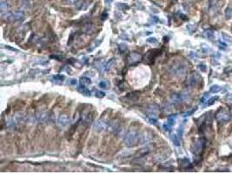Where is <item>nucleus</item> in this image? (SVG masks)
Instances as JSON below:
<instances>
[{
	"label": "nucleus",
	"mask_w": 232,
	"mask_h": 174,
	"mask_svg": "<svg viewBox=\"0 0 232 174\" xmlns=\"http://www.w3.org/2000/svg\"><path fill=\"white\" fill-rule=\"evenodd\" d=\"M188 70L187 65L183 61H175L169 66V72L177 78H183L185 76Z\"/></svg>",
	"instance_id": "obj_1"
},
{
	"label": "nucleus",
	"mask_w": 232,
	"mask_h": 174,
	"mask_svg": "<svg viewBox=\"0 0 232 174\" xmlns=\"http://www.w3.org/2000/svg\"><path fill=\"white\" fill-rule=\"evenodd\" d=\"M139 142V134L136 130H130L124 138V144L127 147H134Z\"/></svg>",
	"instance_id": "obj_2"
},
{
	"label": "nucleus",
	"mask_w": 232,
	"mask_h": 174,
	"mask_svg": "<svg viewBox=\"0 0 232 174\" xmlns=\"http://www.w3.org/2000/svg\"><path fill=\"white\" fill-rule=\"evenodd\" d=\"M204 146H205V140L204 138H199L192 144L191 152H193L194 155L198 156L202 152V151L204 149Z\"/></svg>",
	"instance_id": "obj_3"
},
{
	"label": "nucleus",
	"mask_w": 232,
	"mask_h": 174,
	"mask_svg": "<svg viewBox=\"0 0 232 174\" xmlns=\"http://www.w3.org/2000/svg\"><path fill=\"white\" fill-rule=\"evenodd\" d=\"M229 119V113L224 108H220L216 113V119L219 122H228Z\"/></svg>",
	"instance_id": "obj_4"
},
{
	"label": "nucleus",
	"mask_w": 232,
	"mask_h": 174,
	"mask_svg": "<svg viewBox=\"0 0 232 174\" xmlns=\"http://www.w3.org/2000/svg\"><path fill=\"white\" fill-rule=\"evenodd\" d=\"M50 119V115L48 112L43 111V112H39L37 115L34 116V118L32 119L31 120L32 122H38L40 124H44V123H47Z\"/></svg>",
	"instance_id": "obj_5"
},
{
	"label": "nucleus",
	"mask_w": 232,
	"mask_h": 174,
	"mask_svg": "<svg viewBox=\"0 0 232 174\" xmlns=\"http://www.w3.org/2000/svg\"><path fill=\"white\" fill-rule=\"evenodd\" d=\"M201 81H202L201 76H200L197 72H193V73L189 77L187 84H188L189 86L194 87V86L198 85V84L201 83Z\"/></svg>",
	"instance_id": "obj_6"
},
{
	"label": "nucleus",
	"mask_w": 232,
	"mask_h": 174,
	"mask_svg": "<svg viewBox=\"0 0 232 174\" xmlns=\"http://www.w3.org/2000/svg\"><path fill=\"white\" fill-rule=\"evenodd\" d=\"M176 119H177V115L176 114L169 116V117L168 118V119H167V121L163 124V129L165 131H170L172 126L175 125Z\"/></svg>",
	"instance_id": "obj_7"
},
{
	"label": "nucleus",
	"mask_w": 232,
	"mask_h": 174,
	"mask_svg": "<svg viewBox=\"0 0 232 174\" xmlns=\"http://www.w3.org/2000/svg\"><path fill=\"white\" fill-rule=\"evenodd\" d=\"M107 126H108V122L106 121V119H98V120L95 123V125H94V129H95V131H97V132H102V131H104V129H106Z\"/></svg>",
	"instance_id": "obj_8"
},
{
	"label": "nucleus",
	"mask_w": 232,
	"mask_h": 174,
	"mask_svg": "<svg viewBox=\"0 0 232 174\" xmlns=\"http://www.w3.org/2000/svg\"><path fill=\"white\" fill-rule=\"evenodd\" d=\"M152 150H153V146H146L143 147L142 149H140V150L136 153L135 157L137 158H142V157H144V156L148 155Z\"/></svg>",
	"instance_id": "obj_9"
},
{
	"label": "nucleus",
	"mask_w": 232,
	"mask_h": 174,
	"mask_svg": "<svg viewBox=\"0 0 232 174\" xmlns=\"http://www.w3.org/2000/svg\"><path fill=\"white\" fill-rule=\"evenodd\" d=\"M57 125H59L60 127H65L69 125L70 123V120H69V118L68 116L65 115V114H61L59 118H57Z\"/></svg>",
	"instance_id": "obj_10"
},
{
	"label": "nucleus",
	"mask_w": 232,
	"mask_h": 174,
	"mask_svg": "<svg viewBox=\"0 0 232 174\" xmlns=\"http://www.w3.org/2000/svg\"><path fill=\"white\" fill-rule=\"evenodd\" d=\"M151 137L146 132H143V133H141L139 135V143L140 144L148 143V142L151 141Z\"/></svg>",
	"instance_id": "obj_11"
},
{
	"label": "nucleus",
	"mask_w": 232,
	"mask_h": 174,
	"mask_svg": "<svg viewBox=\"0 0 232 174\" xmlns=\"http://www.w3.org/2000/svg\"><path fill=\"white\" fill-rule=\"evenodd\" d=\"M141 59V56L138 54V53H136V52H133L130 55L129 57V61L130 64H135L138 61H140Z\"/></svg>",
	"instance_id": "obj_12"
},
{
	"label": "nucleus",
	"mask_w": 232,
	"mask_h": 174,
	"mask_svg": "<svg viewBox=\"0 0 232 174\" xmlns=\"http://www.w3.org/2000/svg\"><path fill=\"white\" fill-rule=\"evenodd\" d=\"M77 91L81 93V94H83V95H84V96H87V97H90L91 96V92L86 88L85 86H83V85H80L78 88H77Z\"/></svg>",
	"instance_id": "obj_13"
},
{
	"label": "nucleus",
	"mask_w": 232,
	"mask_h": 174,
	"mask_svg": "<svg viewBox=\"0 0 232 174\" xmlns=\"http://www.w3.org/2000/svg\"><path fill=\"white\" fill-rule=\"evenodd\" d=\"M64 79H65V76H63V75H56V76H53L52 82L54 84H61L64 82Z\"/></svg>",
	"instance_id": "obj_14"
},
{
	"label": "nucleus",
	"mask_w": 232,
	"mask_h": 174,
	"mask_svg": "<svg viewBox=\"0 0 232 174\" xmlns=\"http://www.w3.org/2000/svg\"><path fill=\"white\" fill-rule=\"evenodd\" d=\"M80 84L83 86H88L91 84V79L88 77H82L80 78Z\"/></svg>",
	"instance_id": "obj_15"
},
{
	"label": "nucleus",
	"mask_w": 232,
	"mask_h": 174,
	"mask_svg": "<svg viewBox=\"0 0 232 174\" xmlns=\"http://www.w3.org/2000/svg\"><path fill=\"white\" fill-rule=\"evenodd\" d=\"M170 138L173 142V144H175L177 146H180V140H179V137L177 135V134H171L170 136Z\"/></svg>",
	"instance_id": "obj_16"
},
{
	"label": "nucleus",
	"mask_w": 232,
	"mask_h": 174,
	"mask_svg": "<svg viewBox=\"0 0 232 174\" xmlns=\"http://www.w3.org/2000/svg\"><path fill=\"white\" fill-rule=\"evenodd\" d=\"M221 91V87L217 84H213L212 86H210V93H217Z\"/></svg>",
	"instance_id": "obj_17"
},
{
	"label": "nucleus",
	"mask_w": 232,
	"mask_h": 174,
	"mask_svg": "<svg viewBox=\"0 0 232 174\" xmlns=\"http://www.w3.org/2000/svg\"><path fill=\"white\" fill-rule=\"evenodd\" d=\"M115 64V59H110V60H109L106 64H104V71H109L110 70V68L113 65Z\"/></svg>",
	"instance_id": "obj_18"
},
{
	"label": "nucleus",
	"mask_w": 232,
	"mask_h": 174,
	"mask_svg": "<svg viewBox=\"0 0 232 174\" xmlns=\"http://www.w3.org/2000/svg\"><path fill=\"white\" fill-rule=\"evenodd\" d=\"M98 86L100 87L101 89L107 90V89L109 88V82L106 81V80H103V81H101V82L98 84Z\"/></svg>",
	"instance_id": "obj_19"
},
{
	"label": "nucleus",
	"mask_w": 232,
	"mask_h": 174,
	"mask_svg": "<svg viewBox=\"0 0 232 174\" xmlns=\"http://www.w3.org/2000/svg\"><path fill=\"white\" fill-rule=\"evenodd\" d=\"M224 16H225V18H226L227 19L231 18H232V9L229 8V7L226 8L225 11H224Z\"/></svg>",
	"instance_id": "obj_20"
},
{
	"label": "nucleus",
	"mask_w": 232,
	"mask_h": 174,
	"mask_svg": "<svg viewBox=\"0 0 232 174\" xmlns=\"http://www.w3.org/2000/svg\"><path fill=\"white\" fill-rule=\"evenodd\" d=\"M8 9H9V6H8L7 3L2 1V3H1V12H2V14H5V12H7Z\"/></svg>",
	"instance_id": "obj_21"
},
{
	"label": "nucleus",
	"mask_w": 232,
	"mask_h": 174,
	"mask_svg": "<svg viewBox=\"0 0 232 174\" xmlns=\"http://www.w3.org/2000/svg\"><path fill=\"white\" fill-rule=\"evenodd\" d=\"M217 99H218V97H213V98H209V99L207 100V102L205 103V105H206V106L212 105L216 102V100H217Z\"/></svg>",
	"instance_id": "obj_22"
},
{
	"label": "nucleus",
	"mask_w": 232,
	"mask_h": 174,
	"mask_svg": "<svg viewBox=\"0 0 232 174\" xmlns=\"http://www.w3.org/2000/svg\"><path fill=\"white\" fill-rule=\"evenodd\" d=\"M101 42H102V39H100V40H96V41L94 42V44L92 45V46H91V47H90V48L88 49V51H93V50H94V49H95L97 46H98V45L101 44Z\"/></svg>",
	"instance_id": "obj_23"
},
{
	"label": "nucleus",
	"mask_w": 232,
	"mask_h": 174,
	"mask_svg": "<svg viewBox=\"0 0 232 174\" xmlns=\"http://www.w3.org/2000/svg\"><path fill=\"white\" fill-rule=\"evenodd\" d=\"M209 98V94L208 93H204V95L202 97V98H201V100H200V103L202 105V104H205L206 102H207V100L209 99L208 98Z\"/></svg>",
	"instance_id": "obj_24"
},
{
	"label": "nucleus",
	"mask_w": 232,
	"mask_h": 174,
	"mask_svg": "<svg viewBox=\"0 0 232 174\" xmlns=\"http://www.w3.org/2000/svg\"><path fill=\"white\" fill-rule=\"evenodd\" d=\"M96 97L98 98H103L104 96H105V93L104 92H101V91H97L96 92Z\"/></svg>",
	"instance_id": "obj_25"
},
{
	"label": "nucleus",
	"mask_w": 232,
	"mask_h": 174,
	"mask_svg": "<svg viewBox=\"0 0 232 174\" xmlns=\"http://www.w3.org/2000/svg\"><path fill=\"white\" fill-rule=\"evenodd\" d=\"M206 36H207V38H209V39H214L215 38V35H214V32H211V31H209V32H206Z\"/></svg>",
	"instance_id": "obj_26"
},
{
	"label": "nucleus",
	"mask_w": 232,
	"mask_h": 174,
	"mask_svg": "<svg viewBox=\"0 0 232 174\" xmlns=\"http://www.w3.org/2000/svg\"><path fill=\"white\" fill-rule=\"evenodd\" d=\"M198 69H199L201 71H202V72H205V71H207V67H206V65H205L204 64H200V65H198Z\"/></svg>",
	"instance_id": "obj_27"
},
{
	"label": "nucleus",
	"mask_w": 232,
	"mask_h": 174,
	"mask_svg": "<svg viewBox=\"0 0 232 174\" xmlns=\"http://www.w3.org/2000/svg\"><path fill=\"white\" fill-rule=\"evenodd\" d=\"M218 47L220 48V49H222V50H225L226 48H227V45L226 44H224L223 42H221V41H218Z\"/></svg>",
	"instance_id": "obj_28"
},
{
	"label": "nucleus",
	"mask_w": 232,
	"mask_h": 174,
	"mask_svg": "<svg viewBox=\"0 0 232 174\" xmlns=\"http://www.w3.org/2000/svg\"><path fill=\"white\" fill-rule=\"evenodd\" d=\"M69 84L71 85V86H76V85L77 84V80L75 79V78H71V79H70V81H69Z\"/></svg>",
	"instance_id": "obj_29"
},
{
	"label": "nucleus",
	"mask_w": 232,
	"mask_h": 174,
	"mask_svg": "<svg viewBox=\"0 0 232 174\" xmlns=\"http://www.w3.org/2000/svg\"><path fill=\"white\" fill-rule=\"evenodd\" d=\"M222 35H223V39H225V40H227L229 42H232V37H230V36H229V35H227L225 33H223Z\"/></svg>",
	"instance_id": "obj_30"
},
{
	"label": "nucleus",
	"mask_w": 232,
	"mask_h": 174,
	"mask_svg": "<svg viewBox=\"0 0 232 174\" xmlns=\"http://www.w3.org/2000/svg\"><path fill=\"white\" fill-rule=\"evenodd\" d=\"M118 7L120 8L121 10H127V9H129V6H128L127 5H124V4H122V3H120V4L118 5Z\"/></svg>",
	"instance_id": "obj_31"
},
{
	"label": "nucleus",
	"mask_w": 232,
	"mask_h": 174,
	"mask_svg": "<svg viewBox=\"0 0 232 174\" xmlns=\"http://www.w3.org/2000/svg\"><path fill=\"white\" fill-rule=\"evenodd\" d=\"M147 42L148 43H151V44H153V45L157 44V40L155 38H148L147 39Z\"/></svg>",
	"instance_id": "obj_32"
},
{
	"label": "nucleus",
	"mask_w": 232,
	"mask_h": 174,
	"mask_svg": "<svg viewBox=\"0 0 232 174\" xmlns=\"http://www.w3.org/2000/svg\"><path fill=\"white\" fill-rule=\"evenodd\" d=\"M196 108H194V109H192L191 111H187V112H185L184 113V117H187V116H190L191 114H193L195 111H196Z\"/></svg>",
	"instance_id": "obj_33"
},
{
	"label": "nucleus",
	"mask_w": 232,
	"mask_h": 174,
	"mask_svg": "<svg viewBox=\"0 0 232 174\" xmlns=\"http://www.w3.org/2000/svg\"><path fill=\"white\" fill-rule=\"evenodd\" d=\"M119 49H120L121 51H125L127 50V46H126V45H124V44H121V45H119Z\"/></svg>",
	"instance_id": "obj_34"
},
{
	"label": "nucleus",
	"mask_w": 232,
	"mask_h": 174,
	"mask_svg": "<svg viewBox=\"0 0 232 174\" xmlns=\"http://www.w3.org/2000/svg\"><path fill=\"white\" fill-rule=\"evenodd\" d=\"M79 0H66V2L70 5H74V4H77L78 3Z\"/></svg>",
	"instance_id": "obj_35"
},
{
	"label": "nucleus",
	"mask_w": 232,
	"mask_h": 174,
	"mask_svg": "<svg viewBox=\"0 0 232 174\" xmlns=\"http://www.w3.org/2000/svg\"><path fill=\"white\" fill-rule=\"evenodd\" d=\"M113 1V0H104V2L106 3V4H110V3H111Z\"/></svg>",
	"instance_id": "obj_36"
},
{
	"label": "nucleus",
	"mask_w": 232,
	"mask_h": 174,
	"mask_svg": "<svg viewBox=\"0 0 232 174\" xmlns=\"http://www.w3.org/2000/svg\"><path fill=\"white\" fill-rule=\"evenodd\" d=\"M231 114H232V109H231Z\"/></svg>",
	"instance_id": "obj_37"
}]
</instances>
